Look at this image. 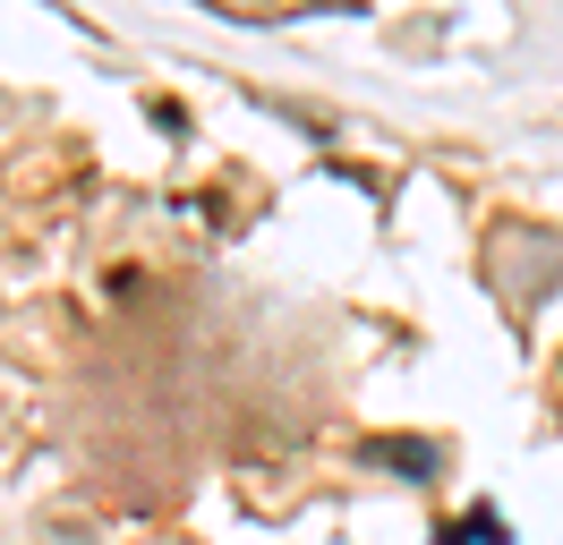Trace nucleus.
I'll return each mask as SVG.
<instances>
[{"mask_svg": "<svg viewBox=\"0 0 563 545\" xmlns=\"http://www.w3.org/2000/svg\"><path fill=\"white\" fill-rule=\"evenodd\" d=\"M367 460H393V469H410V477H435V452H427V443H401V435H376Z\"/></svg>", "mask_w": 563, "mask_h": 545, "instance_id": "obj_1", "label": "nucleus"}, {"mask_svg": "<svg viewBox=\"0 0 563 545\" xmlns=\"http://www.w3.org/2000/svg\"><path fill=\"white\" fill-rule=\"evenodd\" d=\"M444 545H504V520H495V511L478 503L470 520H453V529H444Z\"/></svg>", "mask_w": 563, "mask_h": 545, "instance_id": "obj_2", "label": "nucleus"}]
</instances>
